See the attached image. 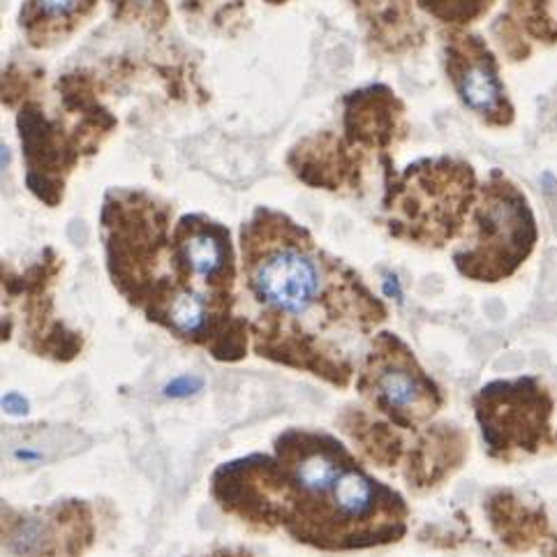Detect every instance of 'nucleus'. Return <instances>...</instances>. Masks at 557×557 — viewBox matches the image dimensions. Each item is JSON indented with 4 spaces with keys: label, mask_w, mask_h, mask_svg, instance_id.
Returning <instances> with one entry per match:
<instances>
[{
    "label": "nucleus",
    "mask_w": 557,
    "mask_h": 557,
    "mask_svg": "<svg viewBox=\"0 0 557 557\" xmlns=\"http://www.w3.org/2000/svg\"><path fill=\"white\" fill-rule=\"evenodd\" d=\"M472 181L470 166L449 160L410 166L405 183L398 185L396 193L392 190V232L400 234L405 227L412 238L440 246L454 236L470 209Z\"/></svg>",
    "instance_id": "1"
},
{
    "label": "nucleus",
    "mask_w": 557,
    "mask_h": 557,
    "mask_svg": "<svg viewBox=\"0 0 557 557\" xmlns=\"http://www.w3.org/2000/svg\"><path fill=\"white\" fill-rule=\"evenodd\" d=\"M472 248L456 255L458 269L476 281L495 283L523 262L534 244V220L523 195L493 176L476 209Z\"/></svg>",
    "instance_id": "2"
},
{
    "label": "nucleus",
    "mask_w": 557,
    "mask_h": 557,
    "mask_svg": "<svg viewBox=\"0 0 557 557\" xmlns=\"http://www.w3.org/2000/svg\"><path fill=\"white\" fill-rule=\"evenodd\" d=\"M550 398L532 380L497 382L476 398V414L493 449H536L548 433Z\"/></svg>",
    "instance_id": "3"
},
{
    "label": "nucleus",
    "mask_w": 557,
    "mask_h": 557,
    "mask_svg": "<svg viewBox=\"0 0 557 557\" xmlns=\"http://www.w3.org/2000/svg\"><path fill=\"white\" fill-rule=\"evenodd\" d=\"M375 370L366 380L375 394V403L382 410L396 414L398 419H423L435 412L437 392L433 382L425 377L414 357L400 347V351H388L375 357Z\"/></svg>",
    "instance_id": "4"
},
{
    "label": "nucleus",
    "mask_w": 557,
    "mask_h": 557,
    "mask_svg": "<svg viewBox=\"0 0 557 557\" xmlns=\"http://www.w3.org/2000/svg\"><path fill=\"white\" fill-rule=\"evenodd\" d=\"M174 259L176 264L193 277H201L215 289H230L234 267H232V246L230 232L215 222L188 215L181 220L174 232Z\"/></svg>",
    "instance_id": "5"
},
{
    "label": "nucleus",
    "mask_w": 557,
    "mask_h": 557,
    "mask_svg": "<svg viewBox=\"0 0 557 557\" xmlns=\"http://www.w3.org/2000/svg\"><path fill=\"white\" fill-rule=\"evenodd\" d=\"M449 74L451 82L472 111L491 121H509L505 111L511 114L505 100V88L497 79L493 55L476 37H466L449 49Z\"/></svg>",
    "instance_id": "6"
},
{
    "label": "nucleus",
    "mask_w": 557,
    "mask_h": 557,
    "mask_svg": "<svg viewBox=\"0 0 557 557\" xmlns=\"http://www.w3.org/2000/svg\"><path fill=\"white\" fill-rule=\"evenodd\" d=\"M294 466H292V484L299 488L304 495H326L336 488L338 479L347 470L341 466L343 451L331 444V447H318L308 449L301 454V449L294 451Z\"/></svg>",
    "instance_id": "7"
},
{
    "label": "nucleus",
    "mask_w": 557,
    "mask_h": 557,
    "mask_svg": "<svg viewBox=\"0 0 557 557\" xmlns=\"http://www.w3.org/2000/svg\"><path fill=\"white\" fill-rule=\"evenodd\" d=\"M96 3L98 0H28L22 26H26L30 40L40 45L45 37L59 35V26L72 28Z\"/></svg>",
    "instance_id": "8"
},
{
    "label": "nucleus",
    "mask_w": 557,
    "mask_h": 557,
    "mask_svg": "<svg viewBox=\"0 0 557 557\" xmlns=\"http://www.w3.org/2000/svg\"><path fill=\"white\" fill-rule=\"evenodd\" d=\"M380 493H384L373 479L366 476L363 472L347 468L343 476L338 479L336 488H333V509H336V518L341 521H363V518L373 516Z\"/></svg>",
    "instance_id": "9"
},
{
    "label": "nucleus",
    "mask_w": 557,
    "mask_h": 557,
    "mask_svg": "<svg viewBox=\"0 0 557 557\" xmlns=\"http://www.w3.org/2000/svg\"><path fill=\"white\" fill-rule=\"evenodd\" d=\"M164 324L183 338H201L209 329V304L193 287H181L162 308Z\"/></svg>",
    "instance_id": "10"
},
{
    "label": "nucleus",
    "mask_w": 557,
    "mask_h": 557,
    "mask_svg": "<svg viewBox=\"0 0 557 557\" xmlns=\"http://www.w3.org/2000/svg\"><path fill=\"white\" fill-rule=\"evenodd\" d=\"M201 386H203L201 377H197V375H183V377H176V380H172L170 384L164 386V396L166 398H190L197 392H201Z\"/></svg>",
    "instance_id": "11"
},
{
    "label": "nucleus",
    "mask_w": 557,
    "mask_h": 557,
    "mask_svg": "<svg viewBox=\"0 0 557 557\" xmlns=\"http://www.w3.org/2000/svg\"><path fill=\"white\" fill-rule=\"evenodd\" d=\"M119 3V10L121 14L129 12L135 16H153L156 14V8H162V0H114V5Z\"/></svg>",
    "instance_id": "12"
},
{
    "label": "nucleus",
    "mask_w": 557,
    "mask_h": 557,
    "mask_svg": "<svg viewBox=\"0 0 557 557\" xmlns=\"http://www.w3.org/2000/svg\"><path fill=\"white\" fill-rule=\"evenodd\" d=\"M3 410L12 417H24L28 412V400L18 394H8L3 398Z\"/></svg>",
    "instance_id": "13"
},
{
    "label": "nucleus",
    "mask_w": 557,
    "mask_h": 557,
    "mask_svg": "<svg viewBox=\"0 0 557 557\" xmlns=\"http://www.w3.org/2000/svg\"><path fill=\"white\" fill-rule=\"evenodd\" d=\"M384 292H386L388 296H396V301H400V299H403V294H400V287H398V283H396V277H386Z\"/></svg>",
    "instance_id": "14"
},
{
    "label": "nucleus",
    "mask_w": 557,
    "mask_h": 557,
    "mask_svg": "<svg viewBox=\"0 0 557 557\" xmlns=\"http://www.w3.org/2000/svg\"><path fill=\"white\" fill-rule=\"evenodd\" d=\"M14 456H16L18 460H37V458H40V454L28 451V449H18Z\"/></svg>",
    "instance_id": "15"
},
{
    "label": "nucleus",
    "mask_w": 557,
    "mask_h": 557,
    "mask_svg": "<svg viewBox=\"0 0 557 557\" xmlns=\"http://www.w3.org/2000/svg\"><path fill=\"white\" fill-rule=\"evenodd\" d=\"M271 3H283V0H271Z\"/></svg>",
    "instance_id": "16"
}]
</instances>
